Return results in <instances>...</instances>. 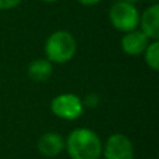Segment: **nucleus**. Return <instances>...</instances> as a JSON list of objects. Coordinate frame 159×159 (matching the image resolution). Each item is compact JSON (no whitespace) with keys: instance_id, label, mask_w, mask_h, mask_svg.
<instances>
[{"instance_id":"obj_8","label":"nucleus","mask_w":159,"mask_h":159,"mask_svg":"<svg viewBox=\"0 0 159 159\" xmlns=\"http://www.w3.org/2000/svg\"><path fill=\"white\" fill-rule=\"evenodd\" d=\"M36 148L43 157L56 158L64 149V140L59 133L48 131L39 137Z\"/></svg>"},{"instance_id":"obj_15","label":"nucleus","mask_w":159,"mask_h":159,"mask_svg":"<svg viewBox=\"0 0 159 159\" xmlns=\"http://www.w3.org/2000/svg\"><path fill=\"white\" fill-rule=\"evenodd\" d=\"M41 2H43V3H55V2H57V0H41Z\"/></svg>"},{"instance_id":"obj_6","label":"nucleus","mask_w":159,"mask_h":159,"mask_svg":"<svg viewBox=\"0 0 159 159\" xmlns=\"http://www.w3.org/2000/svg\"><path fill=\"white\" fill-rule=\"evenodd\" d=\"M141 32L149 39V41H158L159 39V4L154 3L149 6L145 11L140 16Z\"/></svg>"},{"instance_id":"obj_7","label":"nucleus","mask_w":159,"mask_h":159,"mask_svg":"<svg viewBox=\"0 0 159 159\" xmlns=\"http://www.w3.org/2000/svg\"><path fill=\"white\" fill-rule=\"evenodd\" d=\"M149 43V39L141 32L140 30H133L126 32L120 41V46L126 55L129 56H140L144 53Z\"/></svg>"},{"instance_id":"obj_11","label":"nucleus","mask_w":159,"mask_h":159,"mask_svg":"<svg viewBox=\"0 0 159 159\" xmlns=\"http://www.w3.org/2000/svg\"><path fill=\"white\" fill-rule=\"evenodd\" d=\"M21 2L22 0H0V10H11Z\"/></svg>"},{"instance_id":"obj_3","label":"nucleus","mask_w":159,"mask_h":159,"mask_svg":"<svg viewBox=\"0 0 159 159\" xmlns=\"http://www.w3.org/2000/svg\"><path fill=\"white\" fill-rule=\"evenodd\" d=\"M109 21L112 27L120 32H130L137 30L140 22V11L133 3L117 0L109 8Z\"/></svg>"},{"instance_id":"obj_12","label":"nucleus","mask_w":159,"mask_h":159,"mask_svg":"<svg viewBox=\"0 0 159 159\" xmlns=\"http://www.w3.org/2000/svg\"><path fill=\"white\" fill-rule=\"evenodd\" d=\"M99 102V98L95 95V93H92V95H88L87 98L82 101V103H84V106H96Z\"/></svg>"},{"instance_id":"obj_1","label":"nucleus","mask_w":159,"mask_h":159,"mask_svg":"<svg viewBox=\"0 0 159 159\" xmlns=\"http://www.w3.org/2000/svg\"><path fill=\"white\" fill-rule=\"evenodd\" d=\"M64 148L71 159H99L102 157V141L91 129H74L64 141Z\"/></svg>"},{"instance_id":"obj_14","label":"nucleus","mask_w":159,"mask_h":159,"mask_svg":"<svg viewBox=\"0 0 159 159\" xmlns=\"http://www.w3.org/2000/svg\"><path fill=\"white\" fill-rule=\"evenodd\" d=\"M120 2H127V3H133V4H135V3H138L140 0H120Z\"/></svg>"},{"instance_id":"obj_9","label":"nucleus","mask_w":159,"mask_h":159,"mask_svg":"<svg viewBox=\"0 0 159 159\" xmlns=\"http://www.w3.org/2000/svg\"><path fill=\"white\" fill-rule=\"evenodd\" d=\"M28 77L35 82H45L50 78L53 73V63L48 59H35L28 64Z\"/></svg>"},{"instance_id":"obj_2","label":"nucleus","mask_w":159,"mask_h":159,"mask_svg":"<svg viewBox=\"0 0 159 159\" xmlns=\"http://www.w3.org/2000/svg\"><path fill=\"white\" fill-rule=\"evenodd\" d=\"M77 52V42L71 32L59 30L52 32L45 42V56L50 63L63 64L70 61Z\"/></svg>"},{"instance_id":"obj_4","label":"nucleus","mask_w":159,"mask_h":159,"mask_svg":"<svg viewBox=\"0 0 159 159\" xmlns=\"http://www.w3.org/2000/svg\"><path fill=\"white\" fill-rule=\"evenodd\" d=\"M82 99L75 93H60L50 102V110L59 119L63 120H77L84 113Z\"/></svg>"},{"instance_id":"obj_16","label":"nucleus","mask_w":159,"mask_h":159,"mask_svg":"<svg viewBox=\"0 0 159 159\" xmlns=\"http://www.w3.org/2000/svg\"><path fill=\"white\" fill-rule=\"evenodd\" d=\"M154 2H157V0H154Z\"/></svg>"},{"instance_id":"obj_13","label":"nucleus","mask_w":159,"mask_h":159,"mask_svg":"<svg viewBox=\"0 0 159 159\" xmlns=\"http://www.w3.org/2000/svg\"><path fill=\"white\" fill-rule=\"evenodd\" d=\"M77 2L82 6H95L98 3H101L102 0H77Z\"/></svg>"},{"instance_id":"obj_5","label":"nucleus","mask_w":159,"mask_h":159,"mask_svg":"<svg viewBox=\"0 0 159 159\" xmlns=\"http://www.w3.org/2000/svg\"><path fill=\"white\" fill-rule=\"evenodd\" d=\"M105 159H134V147L127 135L121 133L112 134L102 147Z\"/></svg>"},{"instance_id":"obj_10","label":"nucleus","mask_w":159,"mask_h":159,"mask_svg":"<svg viewBox=\"0 0 159 159\" xmlns=\"http://www.w3.org/2000/svg\"><path fill=\"white\" fill-rule=\"evenodd\" d=\"M144 60H145L147 66L154 71L159 70V42L152 41L148 43L147 49L144 50Z\"/></svg>"}]
</instances>
